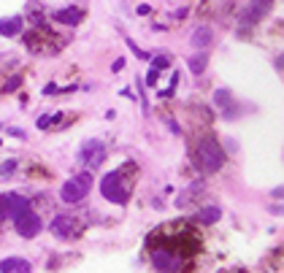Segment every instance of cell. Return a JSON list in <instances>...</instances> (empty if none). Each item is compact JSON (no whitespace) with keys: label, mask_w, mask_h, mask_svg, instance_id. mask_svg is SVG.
<instances>
[{"label":"cell","mask_w":284,"mask_h":273,"mask_svg":"<svg viewBox=\"0 0 284 273\" xmlns=\"http://www.w3.org/2000/svg\"><path fill=\"white\" fill-rule=\"evenodd\" d=\"M195 160H198V165L206 170V173H214V170L222 168L225 154H222V149H219V144L214 138H200L198 149H195Z\"/></svg>","instance_id":"6da1fadb"},{"label":"cell","mask_w":284,"mask_h":273,"mask_svg":"<svg viewBox=\"0 0 284 273\" xmlns=\"http://www.w3.org/2000/svg\"><path fill=\"white\" fill-rule=\"evenodd\" d=\"M90 187H92V176L90 173H78V176L70 178V181L62 184L60 198L65 203H82L87 195H90Z\"/></svg>","instance_id":"7a4b0ae2"},{"label":"cell","mask_w":284,"mask_h":273,"mask_svg":"<svg viewBox=\"0 0 284 273\" xmlns=\"http://www.w3.org/2000/svg\"><path fill=\"white\" fill-rule=\"evenodd\" d=\"M100 192H103L106 200L116 203V206H125L128 198H130L128 190L122 187V173H119V170H114V173H106L103 176V181H100Z\"/></svg>","instance_id":"3957f363"},{"label":"cell","mask_w":284,"mask_h":273,"mask_svg":"<svg viewBox=\"0 0 284 273\" xmlns=\"http://www.w3.org/2000/svg\"><path fill=\"white\" fill-rule=\"evenodd\" d=\"M78 160H82L87 168H98L100 162L106 160V144L98 141V138H90V141H84L82 149H78Z\"/></svg>","instance_id":"277c9868"},{"label":"cell","mask_w":284,"mask_h":273,"mask_svg":"<svg viewBox=\"0 0 284 273\" xmlns=\"http://www.w3.org/2000/svg\"><path fill=\"white\" fill-rule=\"evenodd\" d=\"M14 222H17V233L22 238H35L38 233H41V216H38L35 211H30V208H25V211H19L17 216H14Z\"/></svg>","instance_id":"5b68a950"},{"label":"cell","mask_w":284,"mask_h":273,"mask_svg":"<svg viewBox=\"0 0 284 273\" xmlns=\"http://www.w3.org/2000/svg\"><path fill=\"white\" fill-rule=\"evenodd\" d=\"M25 208H30V203L22 198V195H14V192H6V195H0V214H3V219L6 216H17L19 211H25Z\"/></svg>","instance_id":"8992f818"},{"label":"cell","mask_w":284,"mask_h":273,"mask_svg":"<svg viewBox=\"0 0 284 273\" xmlns=\"http://www.w3.org/2000/svg\"><path fill=\"white\" fill-rule=\"evenodd\" d=\"M214 103L222 108V116H225V119H235V116H238V111H241L238 103L233 100V95H230L227 89H217V92H214Z\"/></svg>","instance_id":"52a82bcc"},{"label":"cell","mask_w":284,"mask_h":273,"mask_svg":"<svg viewBox=\"0 0 284 273\" xmlns=\"http://www.w3.org/2000/svg\"><path fill=\"white\" fill-rule=\"evenodd\" d=\"M152 265L157 270H179L176 254H171L168 249H157V252L152 254Z\"/></svg>","instance_id":"ba28073f"},{"label":"cell","mask_w":284,"mask_h":273,"mask_svg":"<svg viewBox=\"0 0 284 273\" xmlns=\"http://www.w3.org/2000/svg\"><path fill=\"white\" fill-rule=\"evenodd\" d=\"M30 270V262L22 260V257H6L0 260V273H27Z\"/></svg>","instance_id":"9c48e42d"},{"label":"cell","mask_w":284,"mask_h":273,"mask_svg":"<svg viewBox=\"0 0 284 273\" xmlns=\"http://www.w3.org/2000/svg\"><path fill=\"white\" fill-rule=\"evenodd\" d=\"M52 233L57 238H68L70 233H73V219L65 214H60V216H54V222H52Z\"/></svg>","instance_id":"30bf717a"},{"label":"cell","mask_w":284,"mask_h":273,"mask_svg":"<svg viewBox=\"0 0 284 273\" xmlns=\"http://www.w3.org/2000/svg\"><path fill=\"white\" fill-rule=\"evenodd\" d=\"M84 14L78 11V9H60V11H54V19L62 22V25H68V27H76L78 22H82Z\"/></svg>","instance_id":"8fae6325"},{"label":"cell","mask_w":284,"mask_h":273,"mask_svg":"<svg viewBox=\"0 0 284 273\" xmlns=\"http://www.w3.org/2000/svg\"><path fill=\"white\" fill-rule=\"evenodd\" d=\"M211 38H214V30L206 27V25H200V27L192 33V38H189V41H192L195 49H206V46L211 43Z\"/></svg>","instance_id":"7c38bea8"},{"label":"cell","mask_w":284,"mask_h":273,"mask_svg":"<svg viewBox=\"0 0 284 273\" xmlns=\"http://www.w3.org/2000/svg\"><path fill=\"white\" fill-rule=\"evenodd\" d=\"M22 30V17H11V19H0V33H3L6 38L17 35Z\"/></svg>","instance_id":"4fadbf2b"},{"label":"cell","mask_w":284,"mask_h":273,"mask_svg":"<svg viewBox=\"0 0 284 273\" xmlns=\"http://www.w3.org/2000/svg\"><path fill=\"white\" fill-rule=\"evenodd\" d=\"M219 216H222L219 206H206V208H200V211H198V219L203 224H214V222H219Z\"/></svg>","instance_id":"5bb4252c"},{"label":"cell","mask_w":284,"mask_h":273,"mask_svg":"<svg viewBox=\"0 0 284 273\" xmlns=\"http://www.w3.org/2000/svg\"><path fill=\"white\" fill-rule=\"evenodd\" d=\"M249 14H247V22H257L260 17H265V11H268V0L265 3H260V0H252V6H249Z\"/></svg>","instance_id":"9a60e30c"},{"label":"cell","mask_w":284,"mask_h":273,"mask_svg":"<svg viewBox=\"0 0 284 273\" xmlns=\"http://www.w3.org/2000/svg\"><path fill=\"white\" fill-rule=\"evenodd\" d=\"M189 71H192L195 76H200L203 71H206V54H198V57L189 60Z\"/></svg>","instance_id":"2e32d148"},{"label":"cell","mask_w":284,"mask_h":273,"mask_svg":"<svg viewBox=\"0 0 284 273\" xmlns=\"http://www.w3.org/2000/svg\"><path fill=\"white\" fill-rule=\"evenodd\" d=\"M168 65H171V60L165 57V54H160L157 60H152V71H165Z\"/></svg>","instance_id":"e0dca14e"},{"label":"cell","mask_w":284,"mask_h":273,"mask_svg":"<svg viewBox=\"0 0 284 273\" xmlns=\"http://www.w3.org/2000/svg\"><path fill=\"white\" fill-rule=\"evenodd\" d=\"M14 170H17V160H9V162H6V165H0V178L11 176Z\"/></svg>","instance_id":"ac0fdd59"},{"label":"cell","mask_w":284,"mask_h":273,"mask_svg":"<svg viewBox=\"0 0 284 273\" xmlns=\"http://www.w3.org/2000/svg\"><path fill=\"white\" fill-rule=\"evenodd\" d=\"M176 84H179V73H173L171 84H168V87H165V89L160 92V98H171V95H173V89H176Z\"/></svg>","instance_id":"d6986e66"},{"label":"cell","mask_w":284,"mask_h":273,"mask_svg":"<svg viewBox=\"0 0 284 273\" xmlns=\"http://www.w3.org/2000/svg\"><path fill=\"white\" fill-rule=\"evenodd\" d=\"M19 84H22V76H14V79H11L9 84H6V87H3V89H6V92H14V89H17V87H19Z\"/></svg>","instance_id":"ffe728a7"},{"label":"cell","mask_w":284,"mask_h":273,"mask_svg":"<svg viewBox=\"0 0 284 273\" xmlns=\"http://www.w3.org/2000/svg\"><path fill=\"white\" fill-rule=\"evenodd\" d=\"M52 122H54V114H52V116H41V119H38V127H41V130H46Z\"/></svg>","instance_id":"44dd1931"},{"label":"cell","mask_w":284,"mask_h":273,"mask_svg":"<svg viewBox=\"0 0 284 273\" xmlns=\"http://www.w3.org/2000/svg\"><path fill=\"white\" fill-rule=\"evenodd\" d=\"M9 132H11L14 138H27V135H25V130H19V127H11Z\"/></svg>","instance_id":"7402d4cb"},{"label":"cell","mask_w":284,"mask_h":273,"mask_svg":"<svg viewBox=\"0 0 284 273\" xmlns=\"http://www.w3.org/2000/svg\"><path fill=\"white\" fill-rule=\"evenodd\" d=\"M149 11H152V9H149V6H146V3H144V6H138V14H141V17H146V14H149Z\"/></svg>","instance_id":"603a6c76"},{"label":"cell","mask_w":284,"mask_h":273,"mask_svg":"<svg viewBox=\"0 0 284 273\" xmlns=\"http://www.w3.org/2000/svg\"><path fill=\"white\" fill-rule=\"evenodd\" d=\"M122 68H125V60H122V57L114 60V71H122Z\"/></svg>","instance_id":"cb8c5ba5"},{"label":"cell","mask_w":284,"mask_h":273,"mask_svg":"<svg viewBox=\"0 0 284 273\" xmlns=\"http://www.w3.org/2000/svg\"><path fill=\"white\" fill-rule=\"evenodd\" d=\"M0 224H3V214H0Z\"/></svg>","instance_id":"d4e9b609"}]
</instances>
